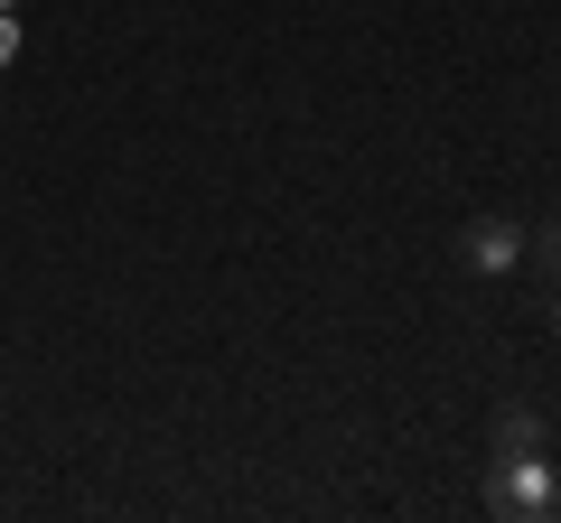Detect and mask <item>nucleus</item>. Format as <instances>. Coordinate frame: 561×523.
Wrapping results in <instances>:
<instances>
[{"mask_svg":"<svg viewBox=\"0 0 561 523\" xmlns=\"http://www.w3.org/2000/svg\"><path fill=\"white\" fill-rule=\"evenodd\" d=\"M486 449H496V458H542V421H534V411H496Z\"/></svg>","mask_w":561,"mask_h":523,"instance_id":"3","label":"nucleus"},{"mask_svg":"<svg viewBox=\"0 0 561 523\" xmlns=\"http://www.w3.org/2000/svg\"><path fill=\"white\" fill-rule=\"evenodd\" d=\"M459 262H468V271H515V262H524V224L478 216V224L459 234Z\"/></svg>","mask_w":561,"mask_h":523,"instance_id":"2","label":"nucleus"},{"mask_svg":"<svg viewBox=\"0 0 561 523\" xmlns=\"http://www.w3.org/2000/svg\"><path fill=\"white\" fill-rule=\"evenodd\" d=\"M20 57V20H10V10H0V66Z\"/></svg>","mask_w":561,"mask_h":523,"instance_id":"4","label":"nucleus"},{"mask_svg":"<svg viewBox=\"0 0 561 523\" xmlns=\"http://www.w3.org/2000/svg\"><path fill=\"white\" fill-rule=\"evenodd\" d=\"M486 514H505V523H542V514H561V477H552V458H496Z\"/></svg>","mask_w":561,"mask_h":523,"instance_id":"1","label":"nucleus"},{"mask_svg":"<svg viewBox=\"0 0 561 523\" xmlns=\"http://www.w3.org/2000/svg\"><path fill=\"white\" fill-rule=\"evenodd\" d=\"M0 10H10V0H0Z\"/></svg>","mask_w":561,"mask_h":523,"instance_id":"6","label":"nucleus"},{"mask_svg":"<svg viewBox=\"0 0 561 523\" xmlns=\"http://www.w3.org/2000/svg\"><path fill=\"white\" fill-rule=\"evenodd\" d=\"M552 337H561V300H552Z\"/></svg>","mask_w":561,"mask_h":523,"instance_id":"5","label":"nucleus"}]
</instances>
